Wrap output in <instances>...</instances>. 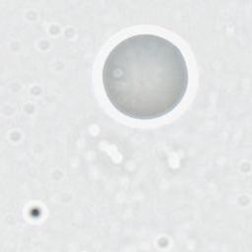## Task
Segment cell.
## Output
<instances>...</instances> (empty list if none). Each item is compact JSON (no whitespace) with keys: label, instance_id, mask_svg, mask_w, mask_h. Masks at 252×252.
I'll use <instances>...</instances> for the list:
<instances>
[{"label":"cell","instance_id":"obj_1","mask_svg":"<svg viewBox=\"0 0 252 252\" xmlns=\"http://www.w3.org/2000/svg\"><path fill=\"white\" fill-rule=\"evenodd\" d=\"M189 74L179 47L152 33L131 35L108 53L102 84L110 103L135 119L168 114L182 101Z\"/></svg>","mask_w":252,"mask_h":252}]
</instances>
